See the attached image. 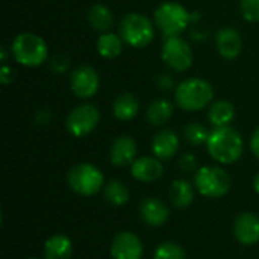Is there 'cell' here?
<instances>
[{
	"instance_id": "obj_3",
	"label": "cell",
	"mask_w": 259,
	"mask_h": 259,
	"mask_svg": "<svg viewBox=\"0 0 259 259\" xmlns=\"http://www.w3.org/2000/svg\"><path fill=\"white\" fill-rule=\"evenodd\" d=\"M14 59L24 67H38L47 61L49 47L42 36L33 32L18 33L11 46Z\"/></svg>"
},
{
	"instance_id": "obj_17",
	"label": "cell",
	"mask_w": 259,
	"mask_h": 259,
	"mask_svg": "<svg viewBox=\"0 0 259 259\" xmlns=\"http://www.w3.org/2000/svg\"><path fill=\"white\" fill-rule=\"evenodd\" d=\"M153 155L158 159H170L179 150V137L171 129H164L153 137L152 141Z\"/></svg>"
},
{
	"instance_id": "obj_22",
	"label": "cell",
	"mask_w": 259,
	"mask_h": 259,
	"mask_svg": "<svg viewBox=\"0 0 259 259\" xmlns=\"http://www.w3.org/2000/svg\"><path fill=\"white\" fill-rule=\"evenodd\" d=\"M194 188L188 181L185 179H176L173 181V184L170 185V200L176 208H187L193 203L194 200Z\"/></svg>"
},
{
	"instance_id": "obj_13",
	"label": "cell",
	"mask_w": 259,
	"mask_h": 259,
	"mask_svg": "<svg viewBox=\"0 0 259 259\" xmlns=\"http://www.w3.org/2000/svg\"><path fill=\"white\" fill-rule=\"evenodd\" d=\"M140 215L146 225L152 228H159L167 223L170 217V209L161 199L147 197L140 203Z\"/></svg>"
},
{
	"instance_id": "obj_10",
	"label": "cell",
	"mask_w": 259,
	"mask_h": 259,
	"mask_svg": "<svg viewBox=\"0 0 259 259\" xmlns=\"http://www.w3.org/2000/svg\"><path fill=\"white\" fill-rule=\"evenodd\" d=\"M100 87L99 73L91 65H79L70 74V88L77 99H91Z\"/></svg>"
},
{
	"instance_id": "obj_2",
	"label": "cell",
	"mask_w": 259,
	"mask_h": 259,
	"mask_svg": "<svg viewBox=\"0 0 259 259\" xmlns=\"http://www.w3.org/2000/svg\"><path fill=\"white\" fill-rule=\"evenodd\" d=\"M176 103L181 109L196 112L205 109L214 99L212 85L200 77H191L181 82L175 93Z\"/></svg>"
},
{
	"instance_id": "obj_28",
	"label": "cell",
	"mask_w": 259,
	"mask_h": 259,
	"mask_svg": "<svg viewBox=\"0 0 259 259\" xmlns=\"http://www.w3.org/2000/svg\"><path fill=\"white\" fill-rule=\"evenodd\" d=\"M241 15L252 23L259 21V0H241L240 2Z\"/></svg>"
},
{
	"instance_id": "obj_36",
	"label": "cell",
	"mask_w": 259,
	"mask_h": 259,
	"mask_svg": "<svg viewBox=\"0 0 259 259\" xmlns=\"http://www.w3.org/2000/svg\"><path fill=\"white\" fill-rule=\"evenodd\" d=\"M29 259H36V258H29Z\"/></svg>"
},
{
	"instance_id": "obj_20",
	"label": "cell",
	"mask_w": 259,
	"mask_h": 259,
	"mask_svg": "<svg viewBox=\"0 0 259 259\" xmlns=\"http://www.w3.org/2000/svg\"><path fill=\"white\" fill-rule=\"evenodd\" d=\"M235 118V106L228 100H217L208 111V121L214 127H225Z\"/></svg>"
},
{
	"instance_id": "obj_21",
	"label": "cell",
	"mask_w": 259,
	"mask_h": 259,
	"mask_svg": "<svg viewBox=\"0 0 259 259\" xmlns=\"http://www.w3.org/2000/svg\"><path fill=\"white\" fill-rule=\"evenodd\" d=\"M87 18H88V23L90 26L97 30V32H108L112 24H114V15L111 12V9L103 5V3H96L90 8L88 14H87Z\"/></svg>"
},
{
	"instance_id": "obj_11",
	"label": "cell",
	"mask_w": 259,
	"mask_h": 259,
	"mask_svg": "<svg viewBox=\"0 0 259 259\" xmlns=\"http://www.w3.org/2000/svg\"><path fill=\"white\" fill-rule=\"evenodd\" d=\"M143 252V241L137 234L129 231L117 234L111 244L112 259H141Z\"/></svg>"
},
{
	"instance_id": "obj_23",
	"label": "cell",
	"mask_w": 259,
	"mask_h": 259,
	"mask_svg": "<svg viewBox=\"0 0 259 259\" xmlns=\"http://www.w3.org/2000/svg\"><path fill=\"white\" fill-rule=\"evenodd\" d=\"M97 52L106 59H114L123 52V38L112 32H105L97 39Z\"/></svg>"
},
{
	"instance_id": "obj_7",
	"label": "cell",
	"mask_w": 259,
	"mask_h": 259,
	"mask_svg": "<svg viewBox=\"0 0 259 259\" xmlns=\"http://www.w3.org/2000/svg\"><path fill=\"white\" fill-rule=\"evenodd\" d=\"M68 187L80 196L97 194L105 184L103 173L90 162H82L74 165L67 175Z\"/></svg>"
},
{
	"instance_id": "obj_24",
	"label": "cell",
	"mask_w": 259,
	"mask_h": 259,
	"mask_svg": "<svg viewBox=\"0 0 259 259\" xmlns=\"http://www.w3.org/2000/svg\"><path fill=\"white\" fill-rule=\"evenodd\" d=\"M173 115V105L165 99L152 102L147 108L146 117L152 126H164Z\"/></svg>"
},
{
	"instance_id": "obj_1",
	"label": "cell",
	"mask_w": 259,
	"mask_h": 259,
	"mask_svg": "<svg viewBox=\"0 0 259 259\" xmlns=\"http://www.w3.org/2000/svg\"><path fill=\"white\" fill-rule=\"evenodd\" d=\"M208 153L219 164H234L243 155V138L231 126L214 127L206 141Z\"/></svg>"
},
{
	"instance_id": "obj_34",
	"label": "cell",
	"mask_w": 259,
	"mask_h": 259,
	"mask_svg": "<svg viewBox=\"0 0 259 259\" xmlns=\"http://www.w3.org/2000/svg\"><path fill=\"white\" fill-rule=\"evenodd\" d=\"M250 149H252L253 155L259 159V127L252 134V138H250Z\"/></svg>"
},
{
	"instance_id": "obj_30",
	"label": "cell",
	"mask_w": 259,
	"mask_h": 259,
	"mask_svg": "<svg viewBox=\"0 0 259 259\" xmlns=\"http://www.w3.org/2000/svg\"><path fill=\"white\" fill-rule=\"evenodd\" d=\"M179 168L185 173H194L197 171V158L193 155V153H184L181 158H179Z\"/></svg>"
},
{
	"instance_id": "obj_8",
	"label": "cell",
	"mask_w": 259,
	"mask_h": 259,
	"mask_svg": "<svg viewBox=\"0 0 259 259\" xmlns=\"http://www.w3.org/2000/svg\"><path fill=\"white\" fill-rule=\"evenodd\" d=\"M99 120H100V112L97 106L91 103H83L68 112L65 120V127L68 134H71L73 137L82 138L91 134L97 127Z\"/></svg>"
},
{
	"instance_id": "obj_6",
	"label": "cell",
	"mask_w": 259,
	"mask_h": 259,
	"mask_svg": "<svg viewBox=\"0 0 259 259\" xmlns=\"http://www.w3.org/2000/svg\"><path fill=\"white\" fill-rule=\"evenodd\" d=\"M196 190L209 199H219L231 191L232 181L226 170L214 165L200 167L194 175Z\"/></svg>"
},
{
	"instance_id": "obj_5",
	"label": "cell",
	"mask_w": 259,
	"mask_h": 259,
	"mask_svg": "<svg viewBox=\"0 0 259 259\" xmlns=\"http://www.w3.org/2000/svg\"><path fill=\"white\" fill-rule=\"evenodd\" d=\"M155 26L164 36H179L191 21V12L176 2H165L155 9Z\"/></svg>"
},
{
	"instance_id": "obj_4",
	"label": "cell",
	"mask_w": 259,
	"mask_h": 259,
	"mask_svg": "<svg viewBox=\"0 0 259 259\" xmlns=\"http://www.w3.org/2000/svg\"><path fill=\"white\" fill-rule=\"evenodd\" d=\"M123 41L134 49L147 47L155 38V24L140 12L126 14L118 26Z\"/></svg>"
},
{
	"instance_id": "obj_14",
	"label": "cell",
	"mask_w": 259,
	"mask_h": 259,
	"mask_svg": "<svg viewBox=\"0 0 259 259\" xmlns=\"http://www.w3.org/2000/svg\"><path fill=\"white\" fill-rule=\"evenodd\" d=\"M215 46H217L219 53L225 59H235L243 52L241 33L234 27L220 29L215 35Z\"/></svg>"
},
{
	"instance_id": "obj_12",
	"label": "cell",
	"mask_w": 259,
	"mask_h": 259,
	"mask_svg": "<svg viewBox=\"0 0 259 259\" xmlns=\"http://www.w3.org/2000/svg\"><path fill=\"white\" fill-rule=\"evenodd\" d=\"M234 235L238 243L252 246L259 241V217L253 212H241L234 222Z\"/></svg>"
},
{
	"instance_id": "obj_29",
	"label": "cell",
	"mask_w": 259,
	"mask_h": 259,
	"mask_svg": "<svg viewBox=\"0 0 259 259\" xmlns=\"http://www.w3.org/2000/svg\"><path fill=\"white\" fill-rule=\"evenodd\" d=\"M50 68L53 73L61 74L70 68V58L67 55H56L50 59Z\"/></svg>"
},
{
	"instance_id": "obj_27",
	"label": "cell",
	"mask_w": 259,
	"mask_h": 259,
	"mask_svg": "<svg viewBox=\"0 0 259 259\" xmlns=\"http://www.w3.org/2000/svg\"><path fill=\"white\" fill-rule=\"evenodd\" d=\"M153 259H187V253L178 243L165 241L155 249Z\"/></svg>"
},
{
	"instance_id": "obj_33",
	"label": "cell",
	"mask_w": 259,
	"mask_h": 259,
	"mask_svg": "<svg viewBox=\"0 0 259 259\" xmlns=\"http://www.w3.org/2000/svg\"><path fill=\"white\" fill-rule=\"evenodd\" d=\"M14 79V70L8 65H3L0 70V80L3 85H9Z\"/></svg>"
},
{
	"instance_id": "obj_25",
	"label": "cell",
	"mask_w": 259,
	"mask_h": 259,
	"mask_svg": "<svg viewBox=\"0 0 259 259\" xmlns=\"http://www.w3.org/2000/svg\"><path fill=\"white\" fill-rule=\"evenodd\" d=\"M103 194H105V199H106L111 205H114V206H123V205H126V203L129 202V199H131L129 188H127L123 182H120V181H117V179L109 181V182L105 185Z\"/></svg>"
},
{
	"instance_id": "obj_9",
	"label": "cell",
	"mask_w": 259,
	"mask_h": 259,
	"mask_svg": "<svg viewBox=\"0 0 259 259\" xmlns=\"http://www.w3.org/2000/svg\"><path fill=\"white\" fill-rule=\"evenodd\" d=\"M161 56L167 67L175 71H185L193 65V50L181 36H165Z\"/></svg>"
},
{
	"instance_id": "obj_31",
	"label": "cell",
	"mask_w": 259,
	"mask_h": 259,
	"mask_svg": "<svg viewBox=\"0 0 259 259\" xmlns=\"http://www.w3.org/2000/svg\"><path fill=\"white\" fill-rule=\"evenodd\" d=\"M50 120H52V114H50V111H49V109H46V108L39 109V111L35 114V123H36V124H39V126H46V124H49V123H50Z\"/></svg>"
},
{
	"instance_id": "obj_18",
	"label": "cell",
	"mask_w": 259,
	"mask_h": 259,
	"mask_svg": "<svg viewBox=\"0 0 259 259\" xmlns=\"http://www.w3.org/2000/svg\"><path fill=\"white\" fill-rule=\"evenodd\" d=\"M140 111V102L132 93H121L115 97L112 103V112L120 121H131L137 117Z\"/></svg>"
},
{
	"instance_id": "obj_35",
	"label": "cell",
	"mask_w": 259,
	"mask_h": 259,
	"mask_svg": "<svg viewBox=\"0 0 259 259\" xmlns=\"http://www.w3.org/2000/svg\"><path fill=\"white\" fill-rule=\"evenodd\" d=\"M253 188H255V191L259 194V173L255 176V179H253Z\"/></svg>"
},
{
	"instance_id": "obj_15",
	"label": "cell",
	"mask_w": 259,
	"mask_h": 259,
	"mask_svg": "<svg viewBox=\"0 0 259 259\" xmlns=\"http://www.w3.org/2000/svg\"><path fill=\"white\" fill-rule=\"evenodd\" d=\"M137 143L134 138L127 135L117 137L109 150V159L115 167H126L132 165L137 158Z\"/></svg>"
},
{
	"instance_id": "obj_19",
	"label": "cell",
	"mask_w": 259,
	"mask_h": 259,
	"mask_svg": "<svg viewBox=\"0 0 259 259\" xmlns=\"http://www.w3.org/2000/svg\"><path fill=\"white\" fill-rule=\"evenodd\" d=\"M73 243L64 234H55L44 243V259H71Z\"/></svg>"
},
{
	"instance_id": "obj_32",
	"label": "cell",
	"mask_w": 259,
	"mask_h": 259,
	"mask_svg": "<svg viewBox=\"0 0 259 259\" xmlns=\"http://www.w3.org/2000/svg\"><path fill=\"white\" fill-rule=\"evenodd\" d=\"M156 83L161 90H171L175 85V80L170 74H159L156 77Z\"/></svg>"
},
{
	"instance_id": "obj_26",
	"label": "cell",
	"mask_w": 259,
	"mask_h": 259,
	"mask_svg": "<svg viewBox=\"0 0 259 259\" xmlns=\"http://www.w3.org/2000/svg\"><path fill=\"white\" fill-rule=\"evenodd\" d=\"M184 137L193 146H203L208 141L209 132H208V129L203 124L193 121V123H188L184 127Z\"/></svg>"
},
{
	"instance_id": "obj_16",
	"label": "cell",
	"mask_w": 259,
	"mask_h": 259,
	"mask_svg": "<svg viewBox=\"0 0 259 259\" xmlns=\"http://www.w3.org/2000/svg\"><path fill=\"white\" fill-rule=\"evenodd\" d=\"M132 176L140 182H155L162 178L164 175V165L161 164V159L156 156H141L134 161L131 165Z\"/></svg>"
}]
</instances>
